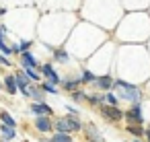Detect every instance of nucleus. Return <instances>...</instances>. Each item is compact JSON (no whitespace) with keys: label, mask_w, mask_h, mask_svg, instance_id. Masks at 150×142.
I'll use <instances>...</instances> for the list:
<instances>
[{"label":"nucleus","mask_w":150,"mask_h":142,"mask_svg":"<svg viewBox=\"0 0 150 142\" xmlns=\"http://www.w3.org/2000/svg\"><path fill=\"white\" fill-rule=\"evenodd\" d=\"M146 138H148V142H150V130H148V132H146Z\"/></svg>","instance_id":"nucleus-29"},{"label":"nucleus","mask_w":150,"mask_h":142,"mask_svg":"<svg viewBox=\"0 0 150 142\" xmlns=\"http://www.w3.org/2000/svg\"><path fill=\"white\" fill-rule=\"evenodd\" d=\"M84 132H86V138L91 140V142H103V136H101V132L93 126V124H88L86 128H84Z\"/></svg>","instance_id":"nucleus-12"},{"label":"nucleus","mask_w":150,"mask_h":142,"mask_svg":"<svg viewBox=\"0 0 150 142\" xmlns=\"http://www.w3.org/2000/svg\"><path fill=\"white\" fill-rule=\"evenodd\" d=\"M0 136H2L4 142H11L13 138H17V128H8V126L0 124Z\"/></svg>","instance_id":"nucleus-13"},{"label":"nucleus","mask_w":150,"mask_h":142,"mask_svg":"<svg viewBox=\"0 0 150 142\" xmlns=\"http://www.w3.org/2000/svg\"><path fill=\"white\" fill-rule=\"evenodd\" d=\"M19 62H21V66L23 68H33V70H39V60L35 58V54L29 50V52H21L19 54Z\"/></svg>","instance_id":"nucleus-5"},{"label":"nucleus","mask_w":150,"mask_h":142,"mask_svg":"<svg viewBox=\"0 0 150 142\" xmlns=\"http://www.w3.org/2000/svg\"><path fill=\"white\" fill-rule=\"evenodd\" d=\"M0 121H2V126H8V128H17V119L8 113V111H0Z\"/></svg>","instance_id":"nucleus-15"},{"label":"nucleus","mask_w":150,"mask_h":142,"mask_svg":"<svg viewBox=\"0 0 150 142\" xmlns=\"http://www.w3.org/2000/svg\"><path fill=\"white\" fill-rule=\"evenodd\" d=\"M50 142H72V136L70 134H62V132H56L52 138H50Z\"/></svg>","instance_id":"nucleus-18"},{"label":"nucleus","mask_w":150,"mask_h":142,"mask_svg":"<svg viewBox=\"0 0 150 142\" xmlns=\"http://www.w3.org/2000/svg\"><path fill=\"white\" fill-rule=\"evenodd\" d=\"M66 109H68V113H70V115H76V117H78V109H76V107H72V105H66Z\"/></svg>","instance_id":"nucleus-26"},{"label":"nucleus","mask_w":150,"mask_h":142,"mask_svg":"<svg viewBox=\"0 0 150 142\" xmlns=\"http://www.w3.org/2000/svg\"><path fill=\"white\" fill-rule=\"evenodd\" d=\"M29 97L35 101V103H41V101H45V93L37 87V84H29Z\"/></svg>","instance_id":"nucleus-11"},{"label":"nucleus","mask_w":150,"mask_h":142,"mask_svg":"<svg viewBox=\"0 0 150 142\" xmlns=\"http://www.w3.org/2000/svg\"><path fill=\"white\" fill-rule=\"evenodd\" d=\"M93 82H95V87H97L99 91H105V93H109V91L113 89V78H111L109 74H105V76H97Z\"/></svg>","instance_id":"nucleus-8"},{"label":"nucleus","mask_w":150,"mask_h":142,"mask_svg":"<svg viewBox=\"0 0 150 142\" xmlns=\"http://www.w3.org/2000/svg\"><path fill=\"white\" fill-rule=\"evenodd\" d=\"M39 70H41V74L45 76V80H47V82H52V84H60V82H62V78H60V74H58V70H56V66H54V64L45 62V64H41V66H39Z\"/></svg>","instance_id":"nucleus-4"},{"label":"nucleus","mask_w":150,"mask_h":142,"mask_svg":"<svg viewBox=\"0 0 150 142\" xmlns=\"http://www.w3.org/2000/svg\"><path fill=\"white\" fill-rule=\"evenodd\" d=\"M35 130H39L41 134L52 132V130H54V121H52V117H50V115H37V117H35Z\"/></svg>","instance_id":"nucleus-7"},{"label":"nucleus","mask_w":150,"mask_h":142,"mask_svg":"<svg viewBox=\"0 0 150 142\" xmlns=\"http://www.w3.org/2000/svg\"><path fill=\"white\" fill-rule=\"evenodd\" d=\"M31 45H33V41H31V39H23V41L19 43V50H21V52H29V50H31Z\"/></svg>","instance_id":"nucleus-24"},{"label":"nucleus","mask_w":150,"mask_h":142,"mask_svg":"<svg viewBox=\"0 0 150 142\" xmlns=\"http://www.w3.org/2000/svg\"><path fill=\"white\" fill-rule=\"evenodd\" d=\"M103 101H107V105H117V97L109 91V93H105L103 95Z\"/></svg>","instance_id":"nucleus-23"},{"label":"nucleus","mask_w":150,"mask_h":142,"mask_svg":"<svg viewBox=\"0 0 150 142\" xmlns=\"http://www.w3.org/2000/svg\"><path fill=\"white\" fill-rule=\"evenodd\" d=\"M39 89H41L45 95H58L56 84H52V82H47V80H45V82H41V84H39Z\"/></svg>","instance_id":"nucleus-17"},{"label":"nucleus","mask_w":150,"mask_h":142,"mask_svg":"<svg viewBox=\"0 0 150 142\" xmlns=\"http://www.w3.org/2000/svg\"><path fill=\"white\" fill-rule=\"evenodd\" d=\"M52 58H54L56 62H60V64H68V62H70V56H68V52H66L64 48H60V50H56Z\"/></svg>","instance_id":"nucleus-16"},{"label":"nucleus","mask_w":150,"mask_h":142,"mask_svg":"<svg viewBox=\"0 0 150 142\" xmlns=\"http://www.w3.org/2000/svg\"><path fill=\"white\" fill-rule=\"evenodd\" d=\"M56 132H62V134H70V132H76L82 128V124L78 121L76 115H68V117H62V119H56Z\"/></svg>","instance_id":"nucleus-2"},{"label":"nucleus","mask_w":150,"mask_h":142,"mask_svg":"<svg viewBox=\"0 0 150 142\" xmlns=\"http://www.w3.org/2000/svg\"><path fill=\"white\" fill-rule=\"evenodd\" d=\"M82 82H80V78H68V80H62V89H66L68 93H74V91H78V87H80Z\"/></svg>","instance_id":"nucleus-14"},{"label":"nucleus","mask_w":150,"mask_h":142,"mask_svg":"<svg viewBox=\"0 0 150 142\" xmlns=\"http://www.w3.org/2000/svg\"><path fill=\"white\" fill-rule=\"evenodd\" d=\"M123 117L129 121V124H144V115H142V103H132V107L127 111H123Z\"/></svg>","instance_id":"nucleus-3"},{"label":"nucleus","mask_w":150,"mask_h":142,"mask_svg":"<svg viewBox=\"0 0 150 142\" xmlns=\"http://www.w3.org/2000/svg\"><path fill=\"white\" fill-rule=\"evenodd\" d=\"M0 91H2V80H0Z\"/></svg>","instance_id":"nucleus-30"},{"label":"nucleus","mask_w":150,"mask_h":142,"mask_svg":"<svg viewBox=\"0 0 150 142\" xmlns=\"http://www.w3.org/2000/svg\"><path fill=\"white\" fill-rule=\"evenodd\" d=\"M6 15V6H0V17H4Z\"/></svg>","instance_id":"nucleus-28"},{"label":"nucleus","mask_w":150,"mask_h":142,"mask_svg":"<svg viewBox=\"0 0 150 142\" xmlns=\"http://www.w3.org/2000/svg\"><path fill=\"white\" fill-rule=\"evenodd\" d=\"M2 89H4L8 95H17V82H15V76H13V74H6V76H4Z\"/></svg>","instance_id":"nucleus-10"},{"label":"nucleus","mask_w":150,"mask_h":142,"mask_svg":"<svg viewBox=\"0 0 150 142\" xmlns=\"http://www.w3.org/2000/svg\"><path fill=\"white\" fill-rule=\"evenodd\" d=\"M23 74H25L31 82H37V80H39V72L33 70V68H23Z\"/></svg>","instance_id":"nucleus-19"},{"label":"nucleus","mask_w":150,"mask_h":142,"mask_svg":"<svg viewBox=\"0 0 150 142\" xmlns=\"http://www.w3.org/2000/svg\"><path fill=\"white\" fill-rule=\"evenodd\" d=\"M134 142H140V140H134Z\"/></svg>","instance_id":"nucleus-32"},{"label":"nucleus","mask_w":150,"mask_h":142,"mask_svg":"<svg viewBox=\"0 0 150 142\" xmlns=\"http://www.w3.org/2000/svg\"><path fill=\"white\" fill-rule=\"evenodd\" d=\"M127 132H129L132 136H136V138H140V136L144 134V130H142L140 126H136V124H129V126H127Z\"/></svg>","instance_id":"nucleus-20"},{"label":"nucleus","mask_w":150,"mask_h":142,"mask_svg":"<svg viewBox=\"0 0 150 142\" xmlns=\"http://www.w3.org/2000/svg\"><path fill=\"white\" fill-rule=\"evenodd\" d=\"M72 99H74V101H84V99H86V95L78 89V91H74V93H72Z\"/></svg>","instance_id":"nucleus-25"},{"label":"nucleus","mask_w":150,"mask_h":142,"mask_svg":"<svg viewBox=\"0 0 150 142\" xmlns=\"http://www.w3.org/2000/svg\"><path fill=\"white\" fill-rule=\"evenodd\" d=\"M0 64H2V66H11V60H8L6 56H2V54H0Z\"/></svg>","instance_id":"nucleus-27"},{"label":"nucleus","mask_w":150,"mask_h":142,"mask_svg":"<svg viewBox=\"0 0 150 142\" xmlns=\"http://www.w3.org/2000/svg\"><path fill=\"white\" fill-rule=\"evenodd\" d=\"M41 142H50V140H41Z\"/></svg>","instance_id":"nucleus-31"},{"label":"nucleus","mask_w":150,"mask_h":142,"mask_svg":"<svg viewBox=\"0 0 150 142\" xmlns=\"http://www.w3.org/2000/svg\"><path fill=\"white\" fill-rule=\"evenodd\" d=\"M113 89L117 91V101L123 99V101L140 103L142 93H140V89H138L136 84H129V82H125V80H115V82H113Z\"/></svg>","instance_id":"nucleus-1"},{"label":"nucleus","mask_w":150,"mask_h":142,"mask_svg":"<svg viewBox=\"0 0 150 142\" xmlns=\"http://www.w3.org/2000/svg\"><path fill=\"white\" fill-rule=\"evenodd\" d=\"M86 101H88V103H93V105H99V103L103 105V103H105L101 95H86Z\"/></svg>","instance_id":"nucleus-22"},{"label":"nucleus","mask_w":150,"mask_h":142,"mask_svg":"<svg viewBox=\"0 0 150 142\" xmlns=\"http://www.w3.org/2000/svg\"><path fill=\"white\" fill-rule=\"evenodd\" d=\"M101 113H103V117H107L109 121H119V119L123 117V111H121L117 105H105V103H103Z\"/></svg>","instance_id":"nucleus-6"},{"label":"nucleus","mask_w":150,"mask_h":142,"mask_svg":"<svg viewBox=\"0 0 150 142\" xmlns=\"http://www.w3.org/2000/svg\"><path fill=\"white\" fill-rule=\"evenodd\" d=\"M29 109H31V113H35V115H52V107L45 103V101H41V103H31L29 105Z\"/></svg>","instance_id":"nucleus-9"},{"label":"nucleus","mask_w":150,"mask_h":142,"mask_svg":"<svg viewBox=\"0 0 150 142\" xmlns=\"http://www.w3.org/2000/svg\"><path fill=\"white\" fill-rule=\"evenodd\" d=\"M97 76L91 72V70H82V78H80V82H93Z\"/></svg>","instance_id":"nucleus-21"}]
</instances>
